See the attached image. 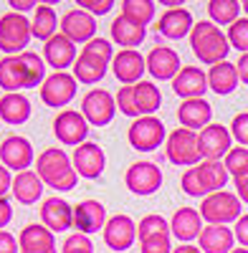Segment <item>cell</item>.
<instances>
[{"label":"cell","mask_w":248,"mask_h":253,"mask_svg":"<svg viewBox=\"0 0 248 253\" xmlns=\"http://www.w3.org/2000/svg\"><path fill=\"white\" fill-rule=\"evenodd\" d=\"M36 172H38L41 180H43V185L58 190V193H69V190H74L76 182H79L74 162L61 147H48V150H43L38 155Z\"/></svg>","instance_id":"obj_1"},{"label":"cell","mask_w":248,"mask_h":253,"mask_svg":"<svg viewBox=\"0 0 248 253\" xmlns=\"http://www.w3.org/2000/svg\"><path fill=\"white\" fill-rule=\"evenodd\" d=\"M190 48L200 63L215 66V63H223L228 58L231 43H228V36L213 20H200V23H195V28L190 33Z\"/></svg>","instance_id":"obj_2"},{"label":"cell","mask_w":248,"mask_h":253,"mask_svg":"<svg viewBox=\"0 0 248 253\" xmlns=\"http://www.w3.org/2000/svg\"><path fill=\"white\" fill-rule=\"evenodd\" d=\"M31 20L20 13H5L0 15V51L5 56H20L26 53V46L31 43Z\"/></svg>","instance_id":"obj_3"},{"label":"cell","mask_w":248,"mask_h":253,"mask_svg":"<svg viewBox=\"0 0 248 253\" xmlns=\"http://www.w3.org/2000/svg\"><path fill=\"white\" fill-rule=\"evenodd\" d=\"M200 218L208 225H228L241 218V200L236 193L220 190L200 203Z\"/></svg>","instance_id":"obj_4"},{"label":"cell","mask_w":248,"mask_h":253,"mask_svg":"<svg viewBox=\"0 0 248 253\" xmlns=\"http://www.w3.org/2000/svg\"><path fill=\"white\" fill-rule=\"evenodd\" d=\"M165 152H167V160L177 167H195L203 162L200 150H198V132L185 129V126H177L175 132L167 134V142H165Z\"/></svg>","instance_id":"obj_5"},{"label":"cell","mask_w":248,"mask_h":253,"mask_svg":"<svg viewBox=\"0 0 248 253\" xmlns=\"http://www.w3.org/2000/svg\"><path fill=\"white\" fill-rule=\"evenodd\" d=\"M127 139L132 144V150L152 152L162 142H167V129H165L162 119H157V117H139L129 124Z\"/></svg>","instance_id":"obj_6"},{"label":"cell","mask_w":248,"mask_h":253,"mask_svg":"<svg viewBox=\"0 0 248 253\" xmlns=\"http://www.w3.org/2000/svg\"><path fill=\"white\" fill-rule=\"evenodd\" d=\"M76 79L69 71H53L51 76H46L43 86H41V99H43L46 107L51 109H61L69 107L76 96Z\"/></svg>","instance_id":"obj_7"},{"label":"cell","mask_w":248,"mask_h":253,"mask_svg":"<svg viewBox=\"0 0 248 253\" xmlns=\"http://www.w3.org/2000/svg\"><path fill=\"white\" fill-rule=\"evenodd\" d=\"M53 134L61 144L66 147H79L84 144L89 137V122L84 119V114L76 109H61L53 119Z\"/></svg>","instance_id":"obj_8"},{"label":"cell","mask_w":248,"mask_h":253,"mask_svg":"<svg viewBox=\"0 0 248 253\" xmlns=\"http://www.w3.org/2000/svg\"><path fill=\"white\" fill-rule=\"evenodd\" d=\"M81 114L89 126H107L117 114V99L107 89H91L81 99Z\"/></svg>","instance_id":"obj_9"},{"label":"cell","mask_w":248,"mask_h":253,"mask_svg":"<svg viewBox=\"0 0 248 253\" xmlns=\"http://www.w3.org/2000/svg\"><path fill=\"white\" fill-rule=\"evenodd\" d=\"M124 185L129 187L132 195H139V198L155 195L162 187V170L155 162H134V165L127 167Z\"/></svg>","instance_id":"obj_10"},{"label":"cell","mask_w":248,"mask_h":253,"mask_svg":"<svg viewBox=\"0 0 248 253\" xmlns=\"http://www.w3.org/2000/svg\"><path fill=\"white\" fill-rule=\"evenodd\" d=\"M198 150L203 160H225L233 150L231 129L223 124H208L203 132H198Z\"/></svg>","instance_id":"obj_11"},{"label":"cell","mask_w":248,"mask_h":253,"mask_svg":"<svg viewBox=\"0 0 248 253\" xmlns=\"http://www.w3.org/2000/svg\"><path fill=\"white\" fill-rule=\"evenodd\" d=\"M71 162H74V170H76L79 177L96 180V177H101V172H104V167H107V155L96 142H84L74 150Z\"/></svg>","instance_id":"obj_12"},{"label":"cell","mask_w":248,"mask_h":253,"mask_svg":"<svg viewBox=\"0 0 248 253\" xmlns=\"http://www.w3.org/2000/svg\"><path fill=\"white\" fill-rule=\"evenodd\" d=\"M101 233H104V243L112 251L122 253V251H129L134 246V241H137V223L129 215L117 213V215H112L107 220V225H104Z\"/></svg>","instance_id":"obj_13"},{"label":"cell","mask_w":248,"mask_h":253,"mask_svg":"<svg viewBox=\"0 0 248 253\" xmlns=\"http://www.w3.org/2000/svg\"><path fill=\"white\" fill-rule=\"evenodd\" d=\"M0 165H5L8 170L15 172H26L33 165V144L20 134L5 137L0 144Z\"/></svg>","instance_id":"obj_14"},{"label":"cell","mask_w":248,"mask_h":253,"mask_svg":"<svg viewBox=\"0 0 248 253\" xmlns=\"http://www.w3.org/2000/svg\"><path fill=\"white\" fill-rule=\"evenodd\" d=\"M112 71L117 81H122L124 86H134V84L142 81L144 71H147V58L134 48H122L119 53H114Z\"/></svg>","instance_id":"obj_15"},{"label":"cell","mask_w":248,"mask_h":253,"mask_svg":"<svg viewBox=\"0 0 248 253\" xmlns=\"http://www.w3.org/2000/svg\"><path fill=\"white\" fill-rule=\"evenodd\" d=\"M61 33H64L71 43H89L96 38V18L89 15L86 10L74 8L61 18Z\"/></svg>","instance_id":"obj_16"},{"label":"cell","mask_w":248,"mask_h":253,"mask_svg":"<svg viewBox=\"0 0 248 253\" xmlns=\"http://www.w3.org/2000/svg\"><path fill=\"white\" fill-rule=\"evenodd\" d=\"M107 220H109L107 218V208H104V203H99V200H81L74 208V228H76V233H81V236H91V233L104 230Z\"/></svg>","instance_id":"obj_17"},{"label":"cell","mask_w":248,"mask_h":253,"mask_svg":"<svg viewBox=\"0 0 248 253\" xmlns=\"http://www.w3.org/2000/svg\"><path fill=\"white\" fill-rule=\"evenodd\" d=\"M172 91L182 99H203V94L208 91V74L200 66H182L180 74L172 79Z\"/></svg>","instance_id":"obj_18"},{"label":"cell","mask_w":248,"mask_h":253,"mask_svg":"<svg viewBox=\"0 0 248 253\" xmlns=\"http://www.w3.org/2000/svg\"><path fill=\"white\" fill-rule=\"evenodd\" d=\"M182 69L180 63V56L175 48L170 46H155L150 53H147V71L152 74V79L157 81H172Z\"/></svg>","instance_id":"obj_19"},{"label":"cell","mask_w":248,"mask_h":253,"mask_svg":"<svg viewBox=\"0 0 248 253\" xmlns=\"http://www.w3.org/2000/svg\"><path fill=\"white\" fill-rule=\"evenodd\" d=\"M195 28V20L193 13L188 8H172V10H165L157 20V31L160 36L170 38V41H180V38H190Z\"/></svg>","instance_id":"obj_20"},{"label":"cell","mask_w":248,"mask_h":253,"mask_svg":"<svg viewBox=\"0 0 248 253\" xmlns=\"http://www.w3.org/2000/svg\"><path fill=\"white\" fill-rule=\"evenodd\" d=\"M41 220L51 233H64L74 228V205H69L64 198H48L41 205Z\"/></svg>","instance_id":"obj_21"},{"label":"cell","mask_w":248,"mask_h":253,"mask_svg":"<svg viewBox=\"0 0 248 253\" xmlns=\"http://www.w3.org/2000/svg\"><path fill=\"white\" fill-rule=\"evenodd\" d=\"M213 119V107H210V101L208 99H188V101H182L180 104V109H177V122L180 126H185V129H193V132H203Z\"/></svg>","instance_id":"obj_22"},{"label":"cell","mask_w":248,"mask_h":253,"mask_svg":"<svg viewBox=\"0 0 248 253\" xmlns=\"http://www.w3.org/2000/svg\"><path fill=\"white\" fill-rule=\"evenodd\" d=\"M76 43H71V41L64 36V33H56L51 41H46L43 46V61L48 63L51 69L56 71H66L69 66H74L76 63Z\"/></svg>","instance_id":"obj_23"},{"label":"cell","mask_w":248,"mask_h":253,"mask_svg":"<svg viewBox=\"0 0 248 253\" xmlns=\"http://www.w3.org/2000/svg\"><path fill=\"white\" fill-rule=\"evenodd\" d=\"M170 233L177 241H182V243H190V241L200 238V233H203L200 210H195V208H177L172 220H170Z\"/></svg>","instance_id":"obj_24"},{"label":"cell","mask_w":248,"mask_h":253,"mask_svg":"<svg viewBox=\"0 0 248 253\" xmlns=\"http://www.w3.org/2000/svg\"><path fill=\"white\" fill-rule=\"evenodd\" d=\"M20 253H56V238L46 225L31 223L18 236Z\"/></svg>","instance_id":"obj_25"},{"label":"cell","mask_w":248,"mask_h":253,"mask_svg":"<svg viewBox=\"0 0 248 253\" xmlns=\"http://www.w3.org/2000/svg\"><path fill=\"white\" fill-rule=\"evenodd\" d=\"M0 89H5V94H20V89H28V74L20 56H5L0 61Z\"/></svg>","instance_id":"obj_26"},{"label":"cell","mask_w":248,"mask_h":253,"mask_svg":"<svg viewBox=\"0 0 248 253\" xmlns=\"http://www.w3.org/2000/svg\"><path fill=\"white\" fill-rule=\"evenodd\" d=\"M43 180L38 177L36 170H26V172H18L13 177V187H10V193L13 198L20 203V205H33L41 200V195H43Z\"/></svg>","instance_id":"obj_27"},{"label":"cell","mask_w":248,"mask_h":253,"mask_svg":"<svg viewBox=\"0 0 248 253\" xmlns=\"http://www.w3.org/2000/svg\"><path fill=\"white\" fill-rule=\"evenodd\" d=\"M236 246V236L228 225H205L200 233L203 253H231Z\"/></svg>","instance_id":"obj_28"},{"label":"cell","mask_w":248,"mask_h":253,"mask_svg":"<svg viewBox=\"0 0 248 253\" xmlns=\"http://www.w3.org/2000/svg\"><path fill=\"white\" fill-rule=\"evenodd\" d=\"M238 69L236 63L231 61H223V63H215V66H210L208 71V89H213L218 96H228L236 91L238 86Z\"/></svg>","instance_id":"obj_29"},{"label":"cell","mask_w":248,"mask_h":253,"mask_svg":"<svg viewBox=\"0 0 248 253\" xmlns=\"http://www.w3.org/2000/svg\"><path fill=\"white\" fill-rule=\"evenodd\" d=\"M147 38V28H142L132 20H127L124 15H117L112 20V41L117 46H124V48H134L142 43V41Z\"/></svg>","instance_id":"obj_30"},{"label":"cell","mask_w":248,"mask_h":253,"mask_svg":"<svg viewBox=\"0 0 248 253\" xmlns=\"http://www.w3.org/2000/svg\"><path fill=\"white\" fill-rule=\"evenodd\" d=\"M0 119L5 124H26L31 119V101L23 94H5L0 99Z\"/></svg>","instance_id":"obj_31"},{"label":"cell","mask_w":248,"mask_h":253,"mask_svg":"<svg viewBox=\"0 0 248 253\" xmlns=\"http://www.w3.org/2000/svg\"><path fill=\"white\" fill-rule=\"evenodd\" d=\"M107 66H109V63L99 61L94 56L79 53V58H76V63H74L71 69H74V79L79 84H99L101 79L107 76Z\"/></svg>","instance_id":"obj_32"},{"label":"cell","mask_w":248,"mask_h":253,"mask_svg":"<svg viewBox=\"0 0 248 253\" xmlns=\"http://www.w3.org/2000/svg\"><path fill=\"white\" fill-rule=\"evenodd\" d=\"M134 104L139 117H155V112L160 109L162 104V94L157 89L155 81H139L134 84Z\"/></svg>","instance_id":"obj_33"},{"label":"cell","mask_w":248,"mask_h":253,"mask_svg":"<svg viewBox=\"0 0 248 253\" xmlns=\"http://www.w3.org/2000/svg\"><path fill=\"white\" fill-rule=\"evenodd\" d=\"M56 28H61L56 10H53L48 3L38 5L36 13H33V23H31L33 38H38V41H43V43H46V41H51V38L56 36Z\"/></svg>","instance_id":"obj_34"},{"label":"cell","mask_w":248,"mask_h":253,"mask_svg":"<svg viewBox=\"0 0 248 253\" xmlns=\"http://www.w3.org/2000/svg\"><path fill=\"white\" fill-rule=\"evenodd\" d=\"M119 5H122V15L142 28H147L157 13V3H152V0H122Z\"/></svg>","instance_id":"obj_35"},{"label":"cell","mask_w":248,"mask_h":253,"mask_svg":"<svg viewBox=\"0 0 248 253\" xmlns=\"http://www.w3.org/2000/svg\"><path fill=\"white\" fill-rule=\"evenodd\" d=\"M198 170H200V175H203V180H205V185H208L210 193H220V190L228 185V180H231V172L225 170L223 160H203L198 165Z\"/></svg>","instance_id":"obj_36"},{"label":"cell","mask_w":248,"mask_h":253,"mask_svg":"<svg viewBox=\"0 0 248 253\" xmlns=\"http://www.w3.org/2000/svg\"><path fill=\"white\" fill-rule=\"evenodd\" d=\"M241 3L238 0H210L208 3V13H210V20L215 26H233L236 20L241 18Z\"/></svg>","instance_id":"obj_37"},{"label":"cell","mask_w":248,"mask_h":253,"mask_svg":"<svg viewBox=\"0 0 248 253\" xmlns=\"http://www.w3.org/2000/svg\"><path fill=\"white\" fill-rule=\"evenodd\" d=\"M20 61H23L26 74H28V89L43 86V81H46V61H43V56H38L33 51H26V53H20Z\"/></svg>","instance_id":"obj_38"},{"label":"cell","mask_w":248,"mask_h":253,"mask_svg":"<svg viewBox=\"0 0 248 253\" xmlns=\"http://www.w3.org/2000/svg\"><path fill=\"white\" fill-rule=\"evenodd\" d=\"M180 185H182V193L190 195V198H203V200H205L208 195H213L210 190H208V185H205V180H203V175H200V170H198V165L182 172Z\"/></svg>","instance_id":"obj_39"},{"label":"cell","mask_w":248,"mask_h":253,"mask_svg":"<svg viewBox=\"0 0 248 253\" xmlns=\"http://www.w3.org/2000/svg\"><path fill=\"white\" fill-rule=\"evenodd\" d=\"M162 233H170V220H165L162 215L157 213H150V215H144L137 225V238L144 241V238H150V236H162ZM172 236V233H170Z\"/></svg>","instance_id":"obj_40"},{"label":"cell","mask_w":248,"mask_h":253,"mask_svg":"<svg viewBox=\"0 0 248 253\" xmlns=\"http://www.w3.org/2000/svg\"><path fill=\"white\" fill-rule=\"evenodd\" d=\"M225 170H228L233 177H241L248 172V147H233V150L225 155L223 160Z\"/></svg>","instance_id":"obj_41"},{"label":"cell","mask_w":248,"mask_h":253,"mask_svg":"<svg viewBox=\"0 0 248 253\" xmlns=\"http://www.w3.org/2000/svg\"><path fill=\"white\" fill-rule=\"evenodd\" d=\"M228 43H231V48H236L241 56L243 53H248V18H238L236 23L228 28Z\"/></svg>","instance_id":"obj_42"},{"label":"cell","mask_w":248,"mask_h":253,"mask_svg":"<svg viewBox=\"0 0 248 253\" xmlns=\"http://www.w3.org/2000/svg\"><path fill=\"white\" fill-rule=\"evenodd\" d=\"M81 53L94 56V58L104 61V63H112V61H114V46H112V41H107V38H94V41H89V43L81 48Z\"/></svg>","instance_id":"obj_43"},{"label":"cell","mask_w":248,"mask_h":253,"mask_svg":"<svg viewBox=\"0 0 248 253\" xmlns=\"http://www.w3.org/2000/svg\"><path fill=\"white\" fill-rule=\"evenodd\" d=\"M117 109L124 114V117H129V119H139V112H137V104H134V86H122L117 94Z\"/></svg>","instance_id":"obj_44"},{"label":"cell","mask_w":248,"mask_h":253,"mask_svg":"<svg viewBox=\"0 0 248 253\" xmlns=\"http://www.w3.org/2000/svg\"><path fill=\"white\" fill-rule=\"evenodd\" d=\"M139 251L142 253H172V241H170V233H162V236H150L139 241Z\"/></svg>","instance_id":"obj_45"},{"label":"cell","mask_w":248,"mask_h":253,"mask_svg":"<svg viewBox=\"0 0 248 253\" xmlns=\"http://www.w3.org/2000/svg\"><path fill=\"white\" fill-rule=\"evenodd\" d=\"M61 253H94V243L89 236H81V233H74L64 241V248Z\"/></svg>","instance_id":"obj_46"},{"label":"cell","mask_w":248,"mask_h":253,"mask_svg":"<svg viewBox=\"0 0 248 253\" xmlns=\"http://www.w3.org/2000/svg\"><path fill=\"white\" fill-rule=\"evenodd\" d=\"M231 137L238 147H248V112H241L231 122Z\"/></svg>","instance_id":"obj_47"},{"label":"cell","mask_w":248,"mask_h":253,"mask_svg":"<svg viewBox=\"0 0 248 253\" xmlns=\"http://www.w3.org/2000/svg\"><path fill=\"white\" fill-rule=\"evenodd\" d=\"M76 5L81 10H86L89 15H107L117 3H114V0H79Z\"/></svg>","instance_id":"obj_48"},{"label":"cell","mask_w":248,"mask_h":253,"mask_svg":"<svg viewBox=\"0 0 248 253\" xmlns=\"http://www.w3.org/2000/svg\"><path fill=\"white\" fill-rule=\"evenodd\" d=\"M233 236H236V241L241 243V248H248V213L241 215V218L236 220V225H233Z\"/></svg>","instance_id":"obj_49"},{"label":"cell","mask_w":248,"mask_h":253,"mask_svg":"<svg viewBox=\"0 0 248 253\" xmlns=\"http://www.w3.org/2000/svg\"><path fill=\"white\" fill-rule=\"evenodd\" d=\"M0 253H20V243L13 233L0 230Z\"/></svg>","instance_id":"obj_50"},{"label":"cell","mask_w":248,"mask_h":253,"mask_svg":"<svg viewBox=\"0 0 248 253\" xmlns=\"http://www.w3.org/2000/svg\"><path fill=\"white\" fill-rule=\"evenodd\" d=\"M233 185H236V195H238V200L248 205V172L241 175V177H233Z\"/></svg>","instance_id":"obj_51"},{"label":"cell","mask_w":248,"mask_h":253,"mask_svg":"<svg viewBox=\"0 0 248 253\" xmlns=\"http://www.w3.org/2000/svg\"><path fill=\"white\" fill-rule=\"evenodd\" d=\"M13 187V177H10V170L5 165H0V198H5V193H10Z\"/></svg>","instance_id":"obj_52"},{"label":"cell","mask_w":248,"mask_h":253,"mask_svg":"<svg viewBox=\"0 0 248 253\" xmlns=\"http://www.w3.org/2000/svg\"><path fill=\"white\" fill-rule=\"evenodd\" d=\"M10 220H13V205L5 198H0V230H3Z\"/></svg>","instance_id":"obj_53"},{"label":"cell","mask_w":248,"mask_h":253,"mask_svg":"<svg viewBox=\"0 0 248 253\" xmlns=\"http://www.w3.org/2000/svg\"><path fill=\"white\" fill-rule=\"evenodd\" d=\"M8 5H10L13 13H20V15L28 13V10H33V8H38V3H33V0H10Z\"/></svg>","instance_id":"obj_54"},{"label":"cell","mask_w":248,"mask_h":253,"mask_svg":"<svg viewBox=\"0 0 248 253\" xmlns=\"http://www.w3.org/2000/svg\"><path fill=\"white\" fill-rule=\"evenodd\" d=\"M236 69H238V79H241V84H246V86H248V53H243V56L238 58Z\"/></svg>","instance_id":"obj_55"},{"label":"cell","mask_w":248,"mask_h":253,"mask_svg":"<svg viewBox=\"0 0 248 253\" xmlns=\"http://www.w3.org/2000/svg\"><path fill=\"white\" fill-rule=\"evenodd\" d=\"M172 253H203L198 246H193V243H182V246H177Z\"/></svg>","instance_id":"obj_56"},{"label":"cell","mask_w":248,"mask_h":253,"mask_svg":"<svg viewBox=\"0 0 248 253\" xmlns=\"http://www.w3.org/2000/svg\"><path fill=\"white\" fill-rule=\"evenodd\" d=\"M241 8H243V13H246V18H248V0H243V3H241Z\"/></svg>","instance_id":"obj_57"},{"label":"cell","mask_w":248,"mask_h":253,"mask_svg":"<svg viewBox=\"0 0 248 253\" xmlns=\"http://www.w3.org/2000/svg\"><path fill=\"white\" fill-rule=\"evenodd\" d=\"M231 253H248V248H233Z\"/></svg>","instance_id":"obj_58"}]
</instances>
